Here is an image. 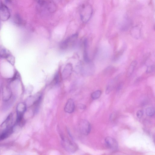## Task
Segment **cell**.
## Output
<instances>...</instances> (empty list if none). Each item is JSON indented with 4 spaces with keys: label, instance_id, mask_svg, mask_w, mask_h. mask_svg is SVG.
<instances>
[{
    "label": "cell",
    "instance_id": "obj_13",
    "mask_svg": "<svg viewBox=\"0 0 155 155\" xmlns=\"http://www.w3.org/2000/svg\"><path fill=\"white\" fill-rule=\"evenodd\" d=\"M46 6L48 11L50 13L55 12L57 9V7L55 2L52 0L46 2Z\"/></svg>",
    "mask_w": 155,
    "mask_h": 155
},
{
    "label": "cell",
    "instance_id": "obj_10",
    "mask_svg": "<svg viewBox=\"0 0 155 155\" xmlns=\"http://www.w3.org/2000/svg\"><path fill=\"white\" fill-rule=\"evenodd\" d=\"M105 140L107 146L111 149L116 150L118 147V144L117 141L114 138L110 137H106Z\"/></svg>",
    "mask_w": 155,
    "mask_h": 155
},
{
    "label": "cell",
    "instance_id": "obj_16",
    "mask_svg": "<svg viewBox=\"0 0 155 155\" xmlns=\"http://www.w3.org/2000/svg\"><path fill=\"white\" fill-rule=\"evenodd\" d=\"M13 114L12 113L10 114L7 117L6 119L1 124V126L5 127L12 125Z\"/></svg>",
    "mask_w": 155,
    "mask_h": 155
},
{
    "label": "cell",
    "instance_id": "obj_6",
    "mask_svg": "<svg viewBox=\"0 0 155 155\" xmlns=\"http://www.w3.org/2000/svg\"><path fill=\"white\" fill-rule=\"evenodd\" d=\"M78 36L77 34L72 35L61 43L60 48L62 49L67 48L74 43L77 40Z\"/></svg>",
    "mask_w": 155,
    "mask_h": 155
},
{
    "label": "cell",
    "instance_id": "obj_3",
    "mask_svg": "<svg viewBox=\"0 0 155 155\" xmlns=\"http://www.w3.org/2000/svg\"><path fill=\"white\" fill-rule=\"evenodd\" d=\"M79 127L80 131L84 135H87L90 132L91 125L89 121L87 120H83L80 121Z\"/></svg>",
    "mask_w": 155,
    "mask_h": 155
},
{
    "label": "cell",
    "instance_id": "obj_24",
    "mask_svg": "<svg viewBox=\"0 0 155 155\" xmlns=\"http://www.w3.org/2000/svg\"><path fill=\"white\" fill-rule=\"evenodd\" d=\"M137 117L139 118L141 117L143 114V113L142 110H139L137 111L136 113Z\"/></svg>",
    "mask_w": 155,
    "mask_h": 155
},
{
    "label": "cell",
    "instance_id": "obj_20",
    "mask_svg": "<svg viewBox=\"0 0 155 155\" xmlns=\"http://www.w3.org/2000/svg\"><path fill=\"white\" fill-rule=\"evenodd\" d=\"M101 94L100 90H97L93 92L91 94V97L93 99L95 100L100 97Z\"/></svg>",
    "mask_w": 155,
    "mask_h": 155
},
{
    "label": "cell",
    "instance_id": "obj_23",
    "mask_svg": "<svg viewBox=\"0 0 155 155\" xmlns=\"http://www.w3.org/2000/svg\"><path fill=\"white\" fill-rule=\"evenodd\" d=\"M154 70V66L150 65L147 67L146 70V72L148 73L152 72Z\"/></svg>",
    "mask_w": 155,
    "mask_h": 155
},
{
    "label": "cell",
    "instance_id": "obj_8",
    "mask_svg": "<svg viewBox=\"0 0 155 155\" xmlns=\"http://www.w3.org/2000/svg\"><path fill=\"white\" fill-rule=\"evenodd\" d=\"M2 94V98L3 102L9 101L12 97V91L8 86H5L3 87Z\"/></svg>",
    "mask_w": 155,
    "mask_h": 155
},
{
    "label": "cell",
    "instance_id": "obj_9",
    "mask_svg": "<svg viewBox=\"0 0 155 155\" xmlns=\"http://www.w3.org/2000/svg\"><path fill=\"white\" fill-rule=\"evenodd\" d=\"M14 129V125L5 127L2 133L0 134V140H3L8 137L13 133Z\"/></svg>",
    "mask_w": 155,
    "mask_h": 155
},
{
    "label": "cell",
    "instance_id": "obj_15",
    "mask_svg": "<svg viewBox=\"0 0 155 155\" xmlns=\"http://www.w3.org/2000/svg\"><path fill=\"white\" fill-rule=\"evenodd\" d=\"M11 54L10 51L2 46H0V57L7 59L10 55Z\"/></svg>",
    "mask_w": 155,
    "mask_h": 155
},
{
    "label": "cell",
    "instance_id": "obj_11",
    "mask_svg": "<svg viewBox=\"0 0 155 155\" xmlns=\"http://www.w3.org/2000/svg\"><path fill=\"white\" fill-rule=\"evenodd\" d=\"M74 108L75 105L73 100L71 99H68L64 107L65 112L71 113L74 111Z\"/></svg>",
    "mask_w": 155,
    "mask_h": 155
},
{
    "label": "cell",
    "instance_id": "obj_7",
    "mask_svg": "<svg viewBox=\"0 0 155 155\" xmlns=\"http://www.w3.org/2000/svg\"><path fill=\"white\" fill-rule=\"evenodd\" d=\"M41 95L37 94L29 97L25 103L27 107H29L34 104H37L39 103L41 98Z\"/></svg>",
    "mask_w": 155,
    "mask_h": 155
},
{
    "label": "cell",
    "instance_id": "obj_5",
    "mask_svg": "<svg viewBox=\"0 0 155 155\" xmlns=\"http://www.w3.org/2000/svg\"><path fill=\"white\" fill-rule=\"evenodd\" d=\"M9 8L4 4H2L0 6V20L2 21L8 20L10 16Z\"/></svg>",
    "mask_w": 155,
    "mask_h": 155
},
{
    "label": "cell",
    "instance_id": "obj_14",
    "mask_svg": "<svg viewBox=\"0 0 155 155\" xmlns=\"http://www.w3.org/2000/svg\"><path fill=\"white\" fill-rule=\"evenodd\" d=\"M130 34L134 38L138 39L140 36V28L138 26L133 27L130 31Z\"/></svg>",
    "mask_w": 155,
    "mask_h": 155
},
{
    "label": "cell",
    "instance_id": "obj_27",
    "mask_svg": "<svg viewBox=\"0 0 155 155\" xmlns=\"http://www.w3.org/2000/svg\"><path fill=\"white\" fill-rule=\"evenodd\" d=\"M6 0L7 1H9V0Z\"/></svg>",
    "mask_w": 155,
    "mask_h": 155
},
{
    "label": "cell",
    "instance_id": "obj_19",
    "mask_svg": "<svg viewBox=\"0 0 155 155\" xmlns=\"http://www.w3.org/2000/svg\"><path fill=\"white\" fill-rule=\"evenodd\" d=\"M14 20L15 23L18 25H23L24 22L20 16L18 14L15 15L14 17Z\"/></svg>",
    "mask_w": 155,
    "mask_h": 155
},
{
    "label": "cell",
    "instance_id": "obj_18",
    "mask_svg": "<svg viewBox=\"0 0 155 155\" xmlns=\"http://www.w3.org/2000/svg\"><path fill=\"white\" fill-rule=\"evenodd\" d=\"M130 22L127 18L124 19L120 25V28L123 30H126L129 26Z\"/></svg>",
    "mask_w": 155,
    "mask_h": 155
},
{
    "label": "cell",
    "instance_id": "obj_25",
    "mask_svg": "<svg viewBox=\"0 0 155 155\" xmlns=\"http://www.w3.org/2000/svg\"><path fill=\"white\" fill-rule=\"evenodd\" d=\"M80 109L81 110L84 109L86 107L85 105L83 104H81L79 106Z\"/></svg>",
    "mask_w": 155,
    "mask_h": 155
},
{
    "label": "cell",
    "instance_id": "obj_12",
    "mask_svg": "<svg viewBox=\"0 0 155 155\" xmlns=\"http://www.w3.org/2000/svg\"><path fill=\"white\" fill-rule=\"evenodd\" d=\"M72 70V64H67L64 68L62 73V76L63 79L67 78L71 75Z\"/></svg>",
    "mask_w": 155,
    "mask_h": 155
},
{
    "label": "cell",
    "instance_id": "obj_21",
    "mask_svg": "<svg viewBox=\"0 0 155 155\" xmlns=\"http://www.w3.org/2000/svg\"><path fill=\"white\" fill-rule=\"evenodd\" d=\"M155 113L154 109L153 107H148L146 110V113L149 116H153Z\"/></svg>",
    "mask_w": 155,
    "mask_h": 155
},
{
    "label": "cell",
    "instance_id": "obj_4",
    "mask_svg": "<svg viewBox=\"0 0 155 155\" xmlns=\"http://www.w3.org/2000/svg\"><path fill=\"white\" fill-rule=\"evenodd\" d=\"M62 144L64 148L67 151L73 153L77 149V146L74 143L62 137Z\"/></svg>",
    "mask_w": 155,
    "mask_h": 155
},
{
    "label": "cell",
    "instance_id": "obj_26",
    "mask_svg": "<svg viewBox=\"0 0 155 155\" xmlns=\"http://www.w3.org/2000/svg\"><path fill=\"white\" fill-rule=\"evenodd\" d=\"M2 86V83L1 81L0 80V92L1 90V87Z\"/></svg>",
    "mask_w": 155,
    "mask_h": 155
},
{
    "label": "cell",
    "instance_id": "obj_17",
    "mask_svg": "<svg viewBox=\"0 0 155 155\" xmlns=\"http://www.w3.org/2000/svg\"><path fill=\"white\" fill-rule=\"evenodd\" d=\"M137 64V61L135 60L133 61L131 63L127 71V75L128 76H130L133 73Z\"/></svg>",
    "mask_w": 155,
    "mask_h": 155
},
{
    "label": "cell",
    "instance_id": "obj_2",
    "mask_svg": "<svg viewBox=\"0 0 155 155\" xmlns=\"http://www.w3.org/2000/svg\"><path fill=\"white\" fill-rule=\"evenodd\" d=\"M27 107L25 103L20 102L18 104L16 107L17 118L14 124L15 126H18L21 124Z\"/></svg>",
    "mask_w": 155,
    "mask_h": 155
},
{
    "label": "cell",
    "instance_id": "obj_22",
    "mask_svg": "<svg viewBox=\"0 0 155 155\" xmlns=\"http://www.w3.org/2000/svg\"><path fill=\"white\" fill-rule=\"evenodd\" d=\"M7 59L12 64H14L15 58L12 54L7 58Z\"/></svg>",
    "mask_w": 155,
    "mask_h": 155
},
{
    "label": "cell",
    "instance_id": "obj_1",
    "mask_svg": "<svg viewBox=\"0 0 155 155\" xmlns=\"http://www.w3.org/2000/svg\"><path fill=\"white\" fill-rule=\"evenodd\" d=\"M93 13L92 8L89 4L83 5L81 10L80 16L82 21L84 23L87 22L91 18Z\"/></svg>",
    "mask_w": 155,
    "mask_h": 155
}]
</instances>
